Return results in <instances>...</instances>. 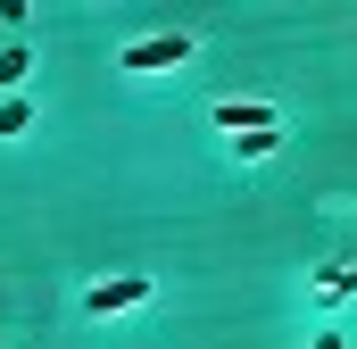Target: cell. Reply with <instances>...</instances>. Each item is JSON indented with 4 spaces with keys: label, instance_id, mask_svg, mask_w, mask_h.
Instances as JSON below:
<instances>
[{
    "label": "cell",
    "instance_id": "obj_6",
    "mask_svg": "<svg viewBox=\"0 0 357 349\" xmlns=\"http://www.w3.org/2000/svg\"><path fill=\"white\" fill-rule=\"evenodd\" d=\"M25 67H33V50H25V42H8V50H0V84H25Z\"/></svg>",
    "mask_w": 357,
    "mask_h": 349
},
{
    "label": "cell",
    "instance_id": "obj_5",
    "mask_svg": "<svg viewBox=\"0 0 357 349\" xmlns=\"http://www.w3.org/2000/svg\"><path fill=\"white\" fill-rule=\"evenodd\" d=\"M316 291H324V299H349V291H357V266H316Z\"/></svg>",
    "mask_w": 357,
    "mask_h": 349
},
{
    "label": "cell",
    "instance_id": "obj_4",
    "mask_svg": "<svg viewBox=\"0 0 357 349\" xmlns=\"http://www.w3.org/2000/svg\"><path fill=\"white\" fill-rule=\"evenodd\" d=\"M25 125H33V100H17V91H8V100H0V142H17Z\"/></svg>",
    "mask_w": 357,
    "mask_h": 349
},
{
    "label": "cell",
    "instance_id": "obj_7",
    "mask_svg": "<svg viewBox=\"0 0 357 349\" xmlns=\"http://www.w3.org/2000/svg\"><path fill=\"white\" fill-rule=\"evenodd\" d=\"M316 349H349V341H341V333H316Z\"/></svg>",
    "mask_w": 357,
    "mask_h": 349
},
{
    "label": "cell",
    "instance_id": "obj_3",
    "mask_svg": "<svg viewBox=\"0 0 357 349\" xmlns=\"http://www.w3.org/2000/svg\"><path fill=\"white\" fill-rule=\"evenodd\" d=\"M266 125H282V108H266V100H225V108H216V133H225V142L266 133Z\"/></svg>",
    "mask_w": 357,
    "mask_h": 349
},
{
    "label": "cell",
    "instance_id": "obj_1",
    "mask_svg": "<svg viewBox=\"0 0 357 349\" xmlns=\"http://www.w3.org/2000/svg\"><path fill=\"white\" fill-rule=\"evenodd\" d=\"M191 50H199L191 34H150V42H125V59H116V67H125V75H167V67H183Z\"/></svg>",
    "mask_w": 357,
    "mask_h": 349
},
{
    "label": "cell",
    "instance_id": "obj_2",
    "mask_svg": "<svg viewBox=\"0 0 357 349\" xmlns=\"http://www.w3.org/2000/svg\"><path fill=\"white\" fill-rule=\"evenodd\" d=\"M142 299H150V274H116V283H91L84 291L91 316H125V308H142Z\"/></svg>",
    "mask_w": 357,
    "mask_h": 349
}]
</instances>
